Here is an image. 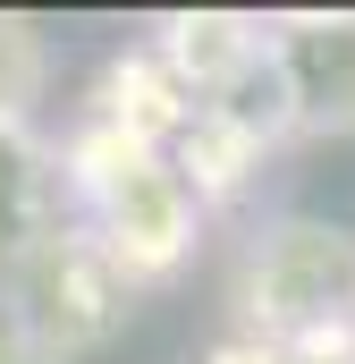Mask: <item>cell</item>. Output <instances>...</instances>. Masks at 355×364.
<instances>
[{
  "label": "cell",
  "mask_w": 355,
  "mask_h": 364,
  "mask_svg": "<svg viewBox=\"0 0 355 364\" xmlns=\"http://www.w3.org/2000/svg\"><path fill=\"white\" fill-rule=\"evenodd\" d=\"M279 77H288V110L296 119H355V17H313V26H288V43H271Z\"/></svg>",
  "instance_id": "cell-3"
},
{
  "label": "cell",
  "mask_w": 355,
  "mask_h": 364,
  "mask_svg": "<svg viewBox=\"0 0 355 364\" xmlns=\"http://www.w3.org/2000/svg\"><path fill=\"white\" fill-rule=\"evenodd\" d=\"M43 237H51V153L9 110L0 119V263H26Z\"/></svg>",
  "instance_id": "cell-4"
},
{
  "label": "cell",
  "mask_w": 355,
  "mask_h": 364,
  "mask_svg": "<svg viewBox=\"0 0 355 364\" xmlns=\"http://www.w3.org/2000/svg\"><path fill=\"white\" fill-rule=\"evenodd\" d=\"M93 212H102V255L119 272H170L195 237V186L170 170L144 136H127L102 170H93Z\"/></svg>",
  "instance_id": "cell-1"
},
{
  "label": "cell",
  "mask_w": 355,
  "mask_h": 364,
  "mask_svg": "<svg viewBox=\"0 0 355 364\" xmlns=\"http://www.w3.org/2000/svg\"><path fill=\"white\" fill-rule=\"evenodd\" d=\"M254 305H271V322H322L355 305V246L330 229H279L254 272Z\"/></svg>",
  "instance_id": "cell-2"
},
{
  "label": "cell",
  "mask_w": 355,
  "mask_h": 364,
  "mask_svg": "<svg viewBox=\"0 0 355 364\" xmlns=\"http://www.w3.org/2000/svg\"><path fill=\"white\" fill-rule=\"evenodd\" d=\"M0 364H43V348H34V331H26V305H17V296H0Z\"/></svg>",
  "instance_id": "cell-5"
}]
</instances>
